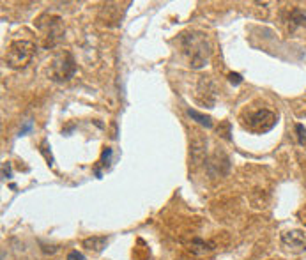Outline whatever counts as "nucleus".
Listing matches in <instances>:
<instances>
[{
  "label": "nucleus",
  "instance_id": "nucleus-1",
  "mask_svg": "<svg viewBox=\"0 0 306 260\" xmlns=\"http://www.w3.org/2000/svg\"><path fill=\"white\" fill-rule=\"evenodd\" d=\"M181 45L182 50L188 53L189 66L193 69H202L209 60V43L202 32H184L181 34Z\"/></svg>",
  "mask_w": 306,
  "mask_h": 260
},
{
  "label": "nucleus",
  "instance_id": "nucleus-2",
  "mask_svg": "<svg viewBox=\"0 0 306 260\" xmlns=\"http://www.w3.org/2000/svg\"><path fill=\"white\" fill-rule=\"evenodd\" d=\"M35 53V45L27 39H16L9 45L6 53V64L11 69H21L32 60Z\"/></svg>",
  "mask_w": 306,
  "mask_h": 260
},
{
  "label": "nucleus",
  "instance_id": "nucleus-3",
  "mask_svg": "<svg viewBox=\"0 0 306 260\" xmlns=\"http://www.w3.org/2000/svg\"><path fill=\"white\" fill-rule=\"evenodd\" d=\"M35 27L41 30L46 48H53L64 35V21L62 18L55 16V14L45 13L43 16H39L35 21Z\"/></svg>",
  "mask_w": 306,
  "mask_h": 260
},
{
  "label": "nucleus",
  "instance_id": "nucleus-4",
  "mask_svg": "<svg viewBox=\"0 0 306 260\" xmlns=\"http://www.w3.org/2000/svg\"><path fill=\"white\" fill-rule=\"evenodd\" d=\"M74 73H76V62L69 52H60L53 57L48 71L53 82H69L74 77Z\"/></svg>",
  "mask_w": 306,
  "mask_h": 260
},
{
  "label": "nucleus",
  "instance_id": "nucleus-5",
  "mask_svg": "<svg viewBox=\"0 0 306 260\" xmlns=\"http://www.w3.org/2000/svg\"><path fill=\"white\" fill-rule=\"evenodd\" d=\"M246 121L248 122H244V126H246L250 131L265 133L276 126V122H278V115L273 114V112L267 110V108H260V110H257V112H251V114L248 115Z\"/></svg>",
  "mask_w": 306,
  "mask_h": 260
},
{
  "label": "nucleus",
  "instance_id": "nucleus-6",
  "mask_svg": "<svg viewBox=\"0 0 306 260\" xmlns=\"http://www.w3.org/2000/svg\"><path fill=\"white\" fill-rule=\"evenodd\" d=\"M205 170L211 177H223L230 170V160L226 154L223 153H214L211 158L205 161Z\"/></svg>",
  "mask_w": 306,
  "mask_h": 260
},
{
  "label": "nucleus",
  "instance_id": "nucleus-7",
  "mask_svg": "<svg viewBox=\"0 0 306 260\" xmlns=\"http://www.w3.org/2000/svg\"><path fill=\"white\" fill-rule=\"evenodd\" d=\"M282 244L292 253H303L306 251V236L301 230H287L282 234Z\"/></svg>",
  "mask_w": 306,
  "mask_h": 260
},
{
  "label": "nucleus",
  "instance_id": "nucleus-8",
  "mask_svg": "<svg viewBox=\"0 0 306 260\" xmlns=\"http://www.w3.org/2000/svg\"><path fill=\"white\" fill-rule=\"evenodd\" d=\"M202 94L205 96V101L204 104L207 108H211L212 104H214V99H216V94H214V85H212V82L209 80V78L202 77L199 82V87H197V101L199 103H202Z\"/></svg>",
  "mask_w": 306,
  "mask_h": 260
},
{
  "label": "nucleus",
  "instance_id": "nucleus-9",
  "mask_svg": "<svg viewBox=\"0 0 306 260\" xmlns=\"http://www.w3.org/2000/svg\"><path fill=\"white\" fill-rule=\"evenodd\" d=\"M186 248H188L189 253L195 255V257H204V255L214 251V243L204 241V239H200V237H195V239H192L189 243H186Z\"/></svg>",
  "mask_w": 306,
  "mask_h": 260
},
{
  "label": "nucleus",
  "instance_id": "nucleus-10",
  "mask_svg": "<svg viewBox=\"0 0 306 260\" xmlns=\"http://www.w3.org/2000/svg\"><path fill=\"white\" fill-rule=\"evenodd\" d=\"M205 145H207V143H205L202 138H199V136L189 143V158H192V161L195 165H200V163H205V161H207V151H205Z\"/></svg>",
  "mask_w": 306,
  "mask_h": 260
},
{
  "label": "nucleus",
  "instance_id": "nucleus-11",
  "mask_svg": "<svg viewBox=\"0 0 306 260\" xmlns=\"http://www.w3.org/2000/svg\"><path fill=\"white\" fill-rule=\"evenodd\" d=\"M108 244L106 236H92L84 239V248H87L89 251H94V253H101Z\"/></svg>",
  "mask_w": 306,
  "mask_h": 260
},
{
  "label": "nucleus",
  "instance_id": "nucleus-12",
  "mask_svg": "<svg viewBox=\"0 0 306 260\" xmlns=\"http://www.w3.org/2000/svg\"><path fill=\"white\" fill-rule=\"evenodd\" d=\"M186 114H188L195 122H199L200 126H204V128H207V129L212 128V119L209 117V115H205V114H202V112H199V110H193V108H188V110H186Z\"/></svg>",
  "mask_w": 306,
  "mask_h": 260
},
{
  "label": "nucleus",
  "instance_id": "nucleus-13",
  "mask_svg": "<svg viewBox=\"0 0 306 260\" xmlns=\"http://www.w3.org/2000/svg\"><path fill=\"white\" fill-rule=\"evenodd\" d=\"M290 27H306V14L304 11H301L299 7H294L292 13H290Z\"/></svg>",
  "mask_w": 306,
  "mask_h": 260
},
{
  "label": "nucleus",
  "instance_id": "nucleus-14",
  "mask_svg": "<svg viewBox=\"0 0 306 260\" xmlns=\"http://www.w3.org/2000/svg\"><path fill=\"white\" fill-rule=\"evenodd\" d=\"M296 135H297V142H299V145L306 147V128L303 124H296Z\"/></svg>",
  "mask_w": 306,
  "mask_h": 260
},
{
  "label": "nucleus",
  "instance_id": "nucleus-15",
  "mask_svg": "<svg viewBox=\"0 0 306 260\" xmlns=\"http://www.w3.org/2000/svg\"><path fill=\"white\" fill-rule=\"evenodd\" d=\"M218 133L223 136L225 140H230V122H221V124L218 126Z\"/></svg>",
  "mask_w": 306,
  "mask_h": 260
},
{
  "label": "nucleus",
  "instance_id": "nucleus-16",
  "mask_svg": "<svg viewBox=\"0 0 306 260\" xmlns=\"http://www.w3.org/2000/svg\"><path fill=\"white\" fill-rule=\"evenodd\" d=\"M228 82H230V84H234V85H239L241 82H243V77H241L239 73H230L228 75Z\"/></svg>",
  "mask_w": 306,
  "mask_h": 260
},
{
  "label": "nucleus",
  "instance_id": "nucleus-17",
  "mask_svg": "<svg viewBox=\"0 0 306 260\" xmlns=\"http://www.w3.org/2000/svg\"><path fill=\"white\" fill-rule=\"evenodd\" d=\"M67 260H85L84 255L80 253V251H69V255H67Z\"/></svg>",
  "mask_w": 306,
  "mask_h": 260
},
{
  "label": "nucleus",
  "instance_id": "nucleus-18",
  "mask_svg": "<svg viewBox=\"0 0 306 260\" xmlns=\"http://www.w3.org/2000/svg\"><path fill=\"white\" fill-rule=\"evenodd\" d=\"M110 156H111V149H108L106 147V149L103 151V160H101V163L104 165V167H106L108 161H110Z\"/></svg>",
  "mask_w": 306,
  "mask_h": 260
},
{
  "label": "nucleus",
  "instance_id": "nucleus-19",
  "mask_svg": "<svg viewBox=\"0 0 306 260\" xmlns=\"http://www.w3.org/2000/svg\"><path fill=\"white\" fill-rule=\"evenodd\" d=\"M2 177H4V179H9V177H11V165H9V163H4V167H2Z\"/></svg>",
  "mask_w": 306,
  "mask_h": 260
},
{
  "label": "nucleus",
  "instance_id": "nucleus-20",
  "mask_svg": "<svg viewBox=\"0 0 306 260\" xmlns=\"http://www.w3.org/2000/svg\"><path fill=\"white\" fill-rule=\"evenodd\" d=\"M30 128H32V122H30V121H28V122H27V124H25V126H23V128H21L20 135H25V133H27V131H28V129H30Z\"/></svg>",
  "mask_w": 306,
  "mask_h": 260
},
{
  "label": "nucleus",
  "instance_id": "nucleus-21",
  "mask_svg": "<svg viewBox=\"0 0 306 260\" xmlns=\"http://www.w3.org/2000/svg\"><path fill=\"white\" fill-rule=\"evenodd\" d=\"M303 221H304V225H306V214H304V219H303Z\"/></svg>",
  "mask_w": 306,
  "mask_h": 260
}]
</instances>
